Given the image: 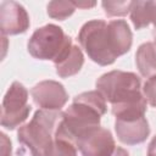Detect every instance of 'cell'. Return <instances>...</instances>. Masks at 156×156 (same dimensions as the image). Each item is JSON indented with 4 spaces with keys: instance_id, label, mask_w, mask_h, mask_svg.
<instances>
[{
    "instance_id": "obj_1",
    "label": "cell",
    "mask_w": 156,
    "mask_h": 156,
    "mask_svg": "<svg viewBox=\"0 0 156 156\" xmlns=\"http://www.w3.org/2000/svg\"><path fill=\"white\" fill-rule=\"evenodd\" d=\"M96 90L111 104L116 118L145 116L146 100L141 90V80L133 72L111 71L96 80Z\"/></svg>"
},
{
    "instance_id": "obj_2",
    "label": "cell",
    "mask_w": 156,
    "mask_h": 156,
    "mask_svg": "<svg viewBox=\"0 0 156 156\" xmlns=\"http://www.w3.org/2000/svg\"><path fill=\"white\" fill-rule=\"evenodd\" d=\"M105 98L98 91H84L73 99L72 105L62 112L56 136L77 143L90 132L100 127L101 117L106 113Z\"/></svg>"
},
{
    "instance_id": "obj_3",
    "label": "cell",
    "mask_w": 156,
    "mask_h": 156,
    "mask_svg": "<svg viewBox=\"0 0 156 156\" xmlns=\"http://www.w3.org/2000/svg\"><path fill=\"white\" fill-rule=\"evenodd\" d=\"M62 112L50 110L35 111L32 119L20 127L18 141L24 145L32 156H46L61 122Z\"/></svg>"
},
{
    "instance_id": "obj_4",
    "label": "cell",
    "mask_w": 156,
    "mask_h": 156,
    "mask_svg": "<svg viewBox=\"0 0 156 156\" xmlns=\"http://www.w3.org/2000/svg\"><path fill=\"white\" fill-rule=\"evenodd\" d=\"M78 41L88 57L100 66L112 65L117 58L110 48L107 23L102 20L84 23L78 33Z\"/></svg>"
},
{
    "instance_id": "obj_5",
    "label": "cell",
    "mask_w": 156,
    "mask_h": 156,
    "mask_svg": "<svg viewBox=\"0 0 156 156\" xmlns=\"http://www.w3.org/2000/svg\"><path fill=\"white\" fill-rule=\"evenodd\" d=\"M71 40V37L65 34L61 27L46 24L34 30L28 40L27 48L34 58L41 61L51 60L54 62Z\"/></svg>"
},
{
    "instance_id": "obj_6",
    "label": "cell",
    "mask_w": 156,
    "mask_h": 156,
    "mask_svg": "<svg viewBox=\"0 0 156 156\" xmlns=\"http://www.w3.org/2000/svg\"><path fill=\"white\" fill-rule=\"evenodd\" d=\"M32 107L28 104V90L20 82H13L7 89L1 105V126L13 130L29 116Z\"/></svg>"
},
{
    "instance_id": "obj_7",
    "label": "cell",
    "mask_w": 156,
    "mask_h": 156,
    "mask_svg": "<svg viewBox=\"0 0 156 156\" xmlns=\"http://www.w3.org/2000/svg\"><path fill=\"white\" fill-rule=\"evenodd\" d=\"M30 95L37 106L43 110L60 111L68 100V94L65 87L56 80H41L35 84Z\"/></svg>"
},
{
    "instance_id": "obj_8",
    "label": "cell",
    "mask_w": 156,
    "mask_h": 156,
    "mask_svg": "<svg viewBox=\"0 0 156 156\" xmlns=\"http://www.w3.org/2000/svg\"><path fill=\"white\" fill-rule=\"evenodd\" d=\"M30 21L26 9L16 1H2L0 4V30L1 35H17L27 32Z\"/></svg>"
},
{
    "instance_id": "obj_9",
    "label": "cell",
    "mask_w": 156,
    "mask_h": 156,
    "mask_svg": "<svg viewBox=\"0 0 156 156\" xmlns=\"http://www.w3.org/2000/svg\"><path fill=\"white\" fill-rule=\"evenodd\" d=\"M82 156H111L116 149L111 132L99 127L77 143Z\"/></svg>"
},
{
    "instance_id": "obj_10",
    "label": "cell",
    "mask_w": 156,
    "mask_h": 156,
    "mask_svg": "<svg viewBox=\"0 0 156 156\" xmlns=\"http://www.w3.org/2000/svg\"><path fill=\"white\" fill-rule=\"evenodd\" d=\"M115 130L119 141L127 145L141 144L150 134L149 123L145 116L116 118Z\"/></svg>"
},
{
    "instance_id": "obj_11",
    "label": "cell",
    "mask_w": 156,
    "mask_h": 156,
    "mask_svg": "<svg viewBox=\"0 0 156 156\" xmlns=\"http://www.w3.org/2000/svg\"><path fill=\"white\" fill-rule=\"evenodd\" d=\"M54 65H55L56 73L58 74V77H61V78L72 77V76L77 74L84 65L83 52L71 40L66 45V48L61 51L58 57L54 61Z\"/></svg>"
},
{
    "instance_id": "obj_12",
    "label": "cell",
    "mask_w": 156,
    "mask_h": 156,
    "mask_svg": "<svg viewBox=\"0 0 156 156\" xmlns=\"http://www.w3.org/2000/svg\"><path fill=\"white\" fill-rule=\"evenodd\" d=\"M107 37L110 48L116 57H119L130 50L133 43V34L126 21H110L107 23Z\"/></svg>"
},
{
    "instance_id": "obj_13",
    "label": "cell",
    "mask_w": 156,
    "mask_h": 156,
    "mask_svg": "<svg viewBox=\"0 0 156 156\" xmlns=\"http://www.w3.org/2000/svg\"><path fill=\"white\" fill-rule=\"evenodd\" d=\"M130 21L135 29H143L154 24L156 29V1H133Z\"/></svg>"
},
{
    "instance_id": "obj_14",
    "label": "cell",
    "mask_w": 156,
    "mask_h": 156,
    "mask_svg": "<svg viewBox=\"0 0 156 156\" xmlns=\"http://www.w3.org/2000/svg\"><path fill=\"white\" fill-rule=\"evenodd\" d=\"M135 63L143 77L150 78L156 76V46L154 43L141 44L135 54Z\"/></svg>"
},
{
    "instance_id": "obj_15",
    "label": "cell",
    "mask_w": 156,
    "mask_h": 156,
    "mask_svg": "<svg viewBox=\"0 0 156 156\" xmlns=\"http://www.w3.org/2000/svg\"><path fill=\"white\" fill-rule=\"evenodd\" d=\"M77 145L68 139L55 135L46 156H77Z\"/></svg>"
},
{
    "instance_id": "obj_16",
    "label": "cell",
    "mask_w": 156,
    "mask_h": 156,
    "mask_svg": "<svg viewBox=\"0 0 156 156\" xmlns=\"http://www.w3.org/2000/svg\"><path fill=\"white\" fill-rule=\"evenodd\" d=\"M76 6L73 1H50L48 4V15L58 21H63L73 15Z\"/></svg>"
},
{
    "instance_id": "obj_17",
    "label": "cell",
    "mask_w": 156,
    "mask_h": 156,
    "mask_svg": "<svg viewBox=\"0 0 156 156\" xmlns=\"http://www.w3.org/2000/svg\"><path fill=\"white\" fill-rule=\"evenodd\" d=\"M101 6L104 12L110 17L126 16L128 12H130L133 1H102Z\"/></svg>"
},
{
    "instance_id": "obj_18",
    "label": "cell",
    "mask_w": 156,
    "mask_h": 156,
    "mask_svg": "<svg viewBox=\"0 0 156 156\" xmlns=\"http://www.w3.org/2000/svg\"><path fill=\"white\" fill-rule=\"evenodd\" d=\"M141 90H143V95H144L146 102L150 106L156 107V76L147 78L146 82L144 83V87L141 88Z\"/></svg>"
},
{
    "instance_id": "obj_19",
    "label": "cell",
    "mask_w": 156,
    "mask_h": 156,
    "mask_svg": "<svg viewBox=\"0 0 156 156\" xmlns=\"http://www.w3.org/2000/svg\"><path fill=\"white\" fill-rule=\"evenodd\" d=\"M1 136V156H11V141L5 133L0 134Z\"/></svg>"
},
{
    "instance_id": "obj_20",
    "label": "cell",
    "mask_w": 156,
    "mask_h": 156,
    "mask_svg": "<svg viewBox=\"0 0 156 156\" xmlns=\"http://www.w3.org/2000/svg\"><path fill=\"white\" fill-rule=\"evenodd\" d=\"M76 9H89V7H94L96 5V2H88V1H73Z\"/></svg>"
},
{
    "instance_id": "obj_21",
    "label": "cell",
    "mask_w": 156,
    "mask_h": 156,
    "mask_svg": "<svg viewBox=\"0 0 156 156\" xmlns=\"http://www.w3.org/2000/svg\"><path fill=\"white\" fill-rule=\"evenodd\" d=\"M147 156H156V135L151 139L147 146Z\"/></svg>"
},
{
    "instance_id": "obj_22",
    "label": "cell",
    "mask_w": 156,
    "mask_h": 156,
    "mask_svg": "<svg viewBox=\"0 0 156 156\" xmlns=\"http://www.w3.org/2000/svg\"><path fill=\"white\" fill-rule=\"evenodd\" d=\"M111 156H129V154L123 149V147H119V146H116L113 154Z\"/></svg>"
},
{
    "instance_id": "obj_23",
    "label": "cell",
    "mask_w": 156,
    "mask_h": 156,
    "mask_svg": "<svg viewBox=\"0 0 156 156\" xmlns=\"http://www.w3.org/2000/svg\"><path fill=\"white\" fill-rule=\"evenodd\" d=\"M154 45L156 46V33H155V43H154Z\"/></svg>"
}]
</instances>
